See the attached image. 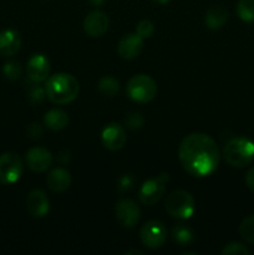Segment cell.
<instances>
[{
	"label": "cell",
	"mask_w": 254,
	"mask_h": 255,
	"mask_svg": "<svg viewBox=\"0 0 254 255\" xmlns=\"http://www.w3.org/2000/svg\"><path fill=\"white\" fill-rule=\"evenodd\" d=\"M126 94L133 102L148 104L156 97L157 84L148 75H134L127 82Z\"/></svg>",
	"instance_id": "5b68a950"
},
{
	"label": "cell",
	"mask_w": 254,
	"mask_h": 255,
	"mask_svg": "<svg viewBox=\"0 0 254 255\" xmlns=\"http://www.w3.org/2000/svg\"><path fill=\"white\" fill-rule=\"evenodd\" d=\"M134 183H136V178L132 174H122L119 179H117V189L120 193H127L133 188Z\"/></svg>",
	"instance_id": "484cf974"
},
{
	"label": "cell",
	"mask_w": 254,
	"mask_h": 255,
	"mask_svg": "<svg viewBox=\"0 0 254 255\" xmlns=\"http://www.w3.org/2000/svg\"><path fill=\"white\" fill-rule=\"evenodd\" d=\"M172 239L179 246H189L194 241V233L187 224H176L172 229Z\"/></svg>",
	"instance_id": "ffe728a7"
},
{
	"label": "cell",
	"mask_w": 254,
	"mask_h": 255,
	"mask_svg": "<svg viewBox=\"0 0 254 255\" xmlns=\"http://www.w3.org/2000/svg\"><path fill=\"white\" fill-rule=\"evenodd\" d=\"M223 157L229 166L247 167L254 159V142L247 137H234L224 146Z\"/></svg>",
	"instance_id": "3957f363"
},
{
	"label": "cell",
	"mask_w": 254,
	"mask_h": 255,
	"mask_svg": "<svg viewBox=\"0 0 254 255\" xmlns=\"http://www.w3.org/2000/svg\"><path fill=\"white\" fill-rule=\"evenodd\" d=\"M42 133H44V128H42V126L40 124L34 122V124H31L27 127V134L31 138H40L42 136Z\"/></svg>",
	"instance_id": "f546056e"
},
{
	"label": "cell",
	"mask_w": 254,
	"mask_h": 255,
	"mask_svg": "<svg viewBox=\"0 0 254 255\" xmlns=\"http://www.w3.org/2000/svg\"><path fill=\"white\" fill-rule=\"evenodd\" d=\"M45 92L52 104L67 105L75 101L80 92L76 77L66 72H59L47 77L45 81Z\"/></svg>",
	"instance_id": "7a4b0ae2"
},
{
	"label": "cell",
	"mask_w": 254,
	"mask_h": 255,
	"mask_svg": "<svg viewBox=\"0 0 254 255\" xmlns=\"http://www.w3.org/2000/svg\"><path fill=\"white\" fill-rule=\"evenodd\" d=\"M154 32V25L149 20H142L137 24L136 26V34L139 35L142 39H148L153 35Z\"/></svg>",
	"instance_id": "83f0119b"
},
{
	"label": "cell",
	"mask_w": 254,
	"mask_h": 255,
	"mask_svg": "<svg viewBox=\"0 0 254 255\" xmlns=\"http://www.w3.org/2000/svg\"><path fill=\"white\" fill-rule=\"evenodd\" d=\"M97 89H99L100 94L104 96L114 97L120 91V82L114 76H104L100 79Z\"/></svg>",
	"instance_id": "44dd1931"
},
{
	"label": "cell",
	"mask_w": 254,
	"mask_h": 255,
	"mask_svg": "<svg viewBox=\"0 0 254 255\" xmlns=\"http://www.w3.org/2000/svg\"><path fill=\"white\" fill-rule=\"evenodd\" d=\"M139 238L144 247L149 249H158L166 243L167 228L162 222L148 221L142 226Z\"/></svg>",
	"instance_id": "ba28073f"
},
{
	"label": "cell",
	"mask_w": 254,
	"mask_h": 255,
	"mask_svg": "<svg viewBox=\"0 0 254 255\" xmlns=\"http://www.w3.org/2000/svg\"><path fill=\"white\" fill-rule=\"evenodd\" d=\"M21 47V36L15 29H4L0 31V55L5 57L14 56Z\"/></svg>",
	"instance_id": "2e32d148"
},
{
	"label": "cell",
	"mask_w": 254,
	"mask_h": 255,
	"mask_svg": "<svg viewBox=\"0 0 254 255\" xmlns=\"http://www.w3.org/2000/svg\"><path fill=\"white\" fill-rule=\"evenodd\" d=\"M89 2L92 6H101L105 2V0H89Z\"/></svg>",
	"instance_id": "d6a6232c"
},
{
	"label": "cell",
	"mask_w": 254,
	"mask_h": 255,
	"mask_svg": "<svg viewBox=\"0 0 254 255\" xmlns=\"http://www.w3.org/2000/svg\"><path fill=\"white\" fill-rule=\"evenodd\" d=\"M46 97V92H45V87L39 86V85H32V87L29 89V99L32 104H40L44 101Z\"/></svg>",
	"instance_id": "f1b7e54d"
},
{
	"label": "cell",
	"mask_w": 254,
	"mask_h": 255,
	"mask_svg": "<svg viewBox=\"0 0 254 255\" xmlns=\"http://www.w3.org/2000/svg\"><path fill=\"white\" fill-rule=\"evenodd\" d=\"M223 255H248L249 251L244 244L237 243V242H232V243L227 244L222 251Z\"/></svg>",
	"instance_id": "4316f807"
},
{
	"label": "cell",
	"mask_w": 254,
	"mask_h": 255,
	"mask_svg": "<svg viewBox=\"0 0 254 255\" xmlns=\"http://www.w3.org/2000/svg\"><path fill=\"white\" fill-rule=\"evenodd\" d=\"M69 153L67 152H61V153L59 154V157H57V159H59L61 163H66V162H69Z\"/></svg>",
	"instance_id": "1f68e13d"
},
{
	"label": "cell",
	"mask_w": 254,
	"mask_h": 255,
	"mask_svg": "<svg viewBox=\"0 0 254 255\" xmlns=\"http://www.w3.org/2000/svg\"><path fill=\"white\" fill-rule=\"evenodd\" d=\"M229 19V14L223 6L214 5L211 6L206 12L204 16V24L211 30H219L227 24Z\"/></svg>",
	"instance_id": "ac0fdd59"
},
{
	"label": "cell",
	"mask_w": 254,
	"mask_h": 255,
	"mask_svg": "<svg viewBox=\"0 0 254 255\" xmlns=\"http://www.w3.org/2000/svg\"><path fill=\"white\" fill-rule=\"evenodd\" d=\"M27 211L34 218H42L50 211V201L42 189H34L26 199Z\"/></svg>",
	"instance_id": "9a60e30c"
},
{
	"label": "cell",
	"mask_w": 254,
	"mask_h": 255,
	"mask_svg": "<svg viewBox=\"0 0 254 255\" xmlns=\"http://www.w3.org/2000/svg\"><path fill=\"white\" fill-rule=\"evenodd\" d=\"M152 1H154L156 4H159V5H164V4H168L169 0H152Z\"/></svg>",
	"instance_id": "836d02e7"
},
{
	"label": "cell",
	"mask_w": 254,
	"mask_h": 255,
	"mask_svg": "<svg viewBox=\"0 0 254 255\" xmlns=\"http://www.w3.org/2000/svg\"><path fill=\"white\" fill-rule=\"evenodd\" d=\"M116 219L122 227L125 228H133L139 221L141 217V209L137 206V203L132 199L124 198L120 199L116 203L115 208Z\"/></svg>",
	"instance_id": "9c48e42d"
},
{
	"label": "cell",
	"mask_w": 254,
	"mask_h": 255,
	"mask_svg": "<svg viewBox=\"0 0 254 255\" xmlns=\"http://www.w3.org/2000/svg\"><path fill=\"white\" fill-rule=\"evenodd\" d=\"M143 50V39L137 34L124 35L117 45V52L124 60H133Z\"/></svg>",
	"instance_id": "5bb4252c"
},
{
	"label": "cell",
	"mask_w": 254,
	"mask_h": 255,
	"mask_svg": "<svg viewBox=\"0 0 254 255\" xmlns=\"http://www.w3.org/2000/svg\"><path fill=\"white\" fill-rule=\"evenodd\" d=\"M127 141L125 128L119 124L106 125L101 132V142L105 148L110 151H119L125 146Z\"/></svg>",
	"instance_id": "4fadbf2b"
},
{
	"label": "cell",
	"mask_w": 254,
	"mask_h": 255,
	"mask_svg": "<svg viewBox=\"0 0 254 255\" xmlns=\"http://www.w3.org/2000/svg\"><path fill=\"white\" fill-rule=\"evenodd\" d=\"M164 206L169 216L181 221L189 219L196 212V202L193 196L183 189L171 192L167 196Z\"/></svg>",
	"instance_id": "277c9868"
},
{
	"label": "cell",
	"mask_w": 254,
	"mask_h": 255,
	"mask_svg": "<svg viewBox=\"0 0 254 255\" xmlns=\"http://www.w3.org/2000/svg\"><path fill=\"white\" fill-rule=\"evenodd\" d=\"M178 158L184 171L193 177H208L216 172L221 152L216 141L206 133H191L178 148Z\"/></svg>",
	"instance_id": "6da1fadb"
},
{
	"label": "cell",
	"mask_w": 254,
	"mask_h": 255,
	"mask_svg": "<svg viewBox=\"0 0 254 255\" xmlns=\"http://www.w3.org/2000/svg\"><path fill=\"white\" fill-rule=\"evenodd\" d=\"M46 184L52 192H56V193L65 192L71 184L70 172L62 167H56V168L51 169L46 177Z\"/></svg>",
	"instance_id": "e0dca14e"
},
{
	"label": "cell",
	"mask_w": 254,
	"mask_h": 255,
	"mask_svg": "<svg viewBox=\"0 0 254 255\" xmlns=\"http://www.w3.org/2000/svg\"><path fill=\"white\" fill-rule=\"evenodd\" d=\"M44 125L52 131H61L69 125V115L61 109H52L45 114Z\"/></svg>",
	"instance_id": "d6986e66"
},
{
	"label": "cell",
	"mask_w": 254,
	"mask_h": 255,
	"mask_svg": "<svg viewBox=\"0 0 254 255\" xmlns=\"http://www.w3.org/2000/svg\"><path fill=\"white\" fill-rule=\"evenodd\" d=\"M25 161H26L27 167L31 169L32 172L36 173H42V172L47 171L51 167L54 157L52 153L45 147H32L26 152L25 156Z\"/></svg>",
	"instance_id": "30bf717a"
},
{
	"label": "cell",
	"mask_w": 254,
	"mask_h": 255,
	"mask_svg": "<svg viewBox=\"0 0 254 255\" xmlns=\"http://www.w3.org/2000/svg\"><path fill=\"white\" fill-rule=\"evenodd\" d=\"M82 26L85 34L90 37H100L109 29L110 19L101 10H94L85 16Z\"/></svg>",
	"instance_id": "8fae6325"
},
{
	"label": "cell",
	"mask_w": 254,
	"mask_h": 255,
	"mask_svg": "<svg viewBox=\"0 0 254 255\" xmlns=\"http://www.w3.org/2000/svg\"><path fill=\"white\" fill-rule=\"evenodd\" d=\"M21 65H20L19 61H15V60H10V61L5 62L4 66H2V74L7 80H11V81L19 79L21 76Z\"/></svg>",
	"instance_id": "cb8c5ba5"
},
{
	"label": "cell",
	"mask_w": 254,
	"mask_h": 255,
	"mask_svg": "<svg viewBox=\"0 0 254 255\" xmlns=\"http://www.w3.org/2000/svg\"><path fill=\"white\" fill-rule=\"evenodd\" d=\"M169 177L167 172H162L159 176L143 182L138 191V198L144 206H153L161 201L166 192V184Z\"/></svg>",
	"instance_id": "8992f818"
},
{
	"label": "cell",
	"mask_w": 254,
	"mask_h": 255,
	"mask_svg": "<svg viewBox=\"0 0 254 255\" xmlns=\"http://www.w3.org/2000/svg\"><path fill=\"white\" fill-rule=\"evenodd\" d=\"M236 12L244 22H254V0H239L237 2Z\"/></svg>",
	"instance_id": "7402d4cb"
},
{
	"label": "cell",
	"mask_w": 254,
	"mask_h": 255,
	"mask_svg": "<svg viewBox=\"0 0 254 255\" xmlns=\"http://www.w3.org/2000/svg\"><path fill=\"white\" fill-rule=\"evenodd\" d=\"M239 236L247 243L254 244V216H249L242 221L239 226Z\"/></svg>",
	"instance_id": "603a6c76"
},
{
	"label": "cell",
	"mask_w": 254,
	"mask_h": 255,
	"mask_svg": "<svg viewBox=\"0 0 254 255\" xmlns=\"http://www.w3.org/2000/svg\"><path fill=\"white\" fill-rule=\"evenodd\" d=\"M24 171L21 157L15 152H5L0 156V183L12 184L17 182Z\"/></svg>",
	"instance_id": "52a82bcc"
},
{
	"label": "cell",
	"mask_w": 254,
	"mask_h": 255,
	"mask_svg": "<svg viewBox=\"0 0 254 255\" xmlns=\"http://www.w3.org/2000/svg\"><path fill=\"white\" fill-rule=\"evenodd\" d=\"M27 76L35 84L46 81L50 76V60L44 54H35L26 64Z\"/></svg>",
	"instance_id": "7c38bea8"
},
{
	"label": "cell",
	"mask_w": 254,
	"mask_h": 255,
	"mask_svg": "<svg viewBox=\"0 0 254 255\" xmlns=\"http://www.w3.org/2000/svg\"><path fill=\"white\" fill-rule=\"evenodd\" d=\"M246 184L252 192H254V167L253 168L249 169L247 172V176H246Z\"/></svg>",
	"instance_id": "4dcf8cb0"
},
{
	"label": "cell",
	"mask_w": 254,
	"mask_h": 255,
	"mask_svg": "<svg viewBox=\"0 0 254 255\" xmlns=\"http://www.w3.org/2000/svg\"><path fill=\"white\" fill-rule=\"evenodd\" d=\"M144 119L142 116L141 112H131V114L127 115V117L125 119V126L128 129H138L143 126Z\"/></svg>",
	"instance_id": "d4e9b609"
}]
</instances>
